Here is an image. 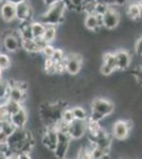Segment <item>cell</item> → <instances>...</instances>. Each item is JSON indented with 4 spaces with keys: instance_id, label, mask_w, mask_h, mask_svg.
Listing matches in <instances>:
<instances>
[{
    "instance_id": "3957f363",
    "label": "cell",
    "mask_w": 142,
    "mask_h": 159,
    "mask_svg": "<svg viewBox=\"0 0 142 159\" xmlns=\"http://www.w3.org/2000/svg\"><path fill=\"white\" fill-rule=\"evenodd\" d=\"M64 66H65V72L71 76H76L83 69L84 55L77 51H70L66 54Z\"/></svg>"
},
{
    "instance_id": "83f0119b",
    "label": "cell",
    "mask_w": 142,
    "mask_h": 159,
    "mask_svg": "<svg viewBox=\"0 0 142 159\" xmlns=\"http://www.w3.org/2000/svg\"><path fill=\"white\" fill-rule=\"evenodd\" d=\"M61 120H62V121H64V122H66V123H68V124L73 121L74 118H73V115H72V111H71L70 107H66V108L63 110Z\"/></svg>"
},
{
    "instance_id": "9c48e42d",
    "label": "cell",
    "mask_w": 142,
    "mask_h": 159,
    "mask_svg": "<svg viewBox=\"0 0 142 159\" xmlns=\"http://www.w3.org/2000/svg\"><path fill=\"white\" fill-rule=\"evenodd\" d=\"M40 139H42V144L46 150L53 152L57 143V132L54 129V127H45Z\"/></svg>"
},
{
    "instance_id": "d590c367",
    "label": "cell",
    "mask_w": 142,
    "mask_h": 159,
    "mask_svg": "<svg viewBox=\"0 0 142 159\" xmlns=\"http://www.w3.org/2000/svg\"><path fill=\"white\" fill-rule=\"evenodd\" d=\"M97 1H100V2H102V3H105L108 7L115 6V0H97Z\"/></svg>"
},
{
    "instance_id": "52a82bcc",
    "label": "cell",
    "mask_w": 142,
    "mask_h": 159,
    "mask_svg": "<svg viewBox=\"0 0 142 159\" xmlns=\"http://www.w3.org/2000/svg\"><path fill=\"white\" fill-rule=\"evenodd\" d=\"M116 61H117V70L125 71L130 69L131 63H133V57H131V52L124 48H119L115 52Z\"/></svg>"
},
{
    "instance_id": "9a60e30c",
    "label": "cell",
    "mask_w": 142,
    "mask_h": 159,
    "mask_svg": "<svg viewBox=\"0 0 142 159\" xmlns=\"http://www.w3.org/2000/svg\"><path fill=\"white\" fill-rule=\"evenodd\" d=\"M7 100L17 102V103L24 105L25 102L28 100V91H22L15 86H10Z\"/></svg>"
},
{
    "instance_id": "ba28073f",
    "label": "cell",
    "mask_w": 142,
    "mask_h": 159,
    "mask_svg": "<svg viewBox=\"0 0 142 159\" xmlns=\"http://www.w3.org/2000/svg\"><path fill=\"white\" fill-rule=\"evenodd\" d=\"M87 134V121H80V120H73L69 123L68 135L71 139L80 140L84 138Z\"/></svg>"
},
{
    "instance_id": "2e32d148",
    "label": "cell",
    "mask_w": 142,
    "mask_h": 159,
    "mask_svg": "<svg viewBox=\"0 0 142 159\" xmlns=\"http://www.w3.org/2000/svg\"><path fill=\"white\" fill-rule=\"evenodd\" d=\"M20 48L28 54H38L40 53V47L35 39H25L21 40Z\"/></svg>"
},
{
    "instance_id": "d6a6232c",
    "label": "cell",
    "mask_w": 142,
    "mask_h": 159,
    "mask_svg": "<svg viewBox=\"0 0 142 159\" xmlns=\"http://www.w3.org/2000/svg\"><path fill=\"white\" fill-rule=\"evenodd\" d=\"M7 139V136L0 130V147H4L6 145Z\"/></svg>"
},
{
    "instance_id": "4fadbf2b",
    "label": "cell",
    "mask_w": 142,
    "mask_h": 159,
    "mask_svg": "<svg viewBox=\"0 0 142 159\" xmlns=\"http://www.w3.org/2000/svg\"><path fill=\"white\" fill-rule=\"evenodd\" d=\"M84 27L86 30L90 32H98L102 29V16H98L94 13L85 15L84 18Z\"/></svg>"
},
{
    "instance_id": "cb8c5ba5",
    "label": "cell",
    "mask_w": 142,
    "mask_h": 159,
    "mask_svg": "<svg viewBox=\"0 0 142 159\" xmlns=\"http://www.w3.org/2000/svg\"><path fill=\"white\" fill-rule=\"evenodd\" d=\"M15 129H16V127L13 125V123L10 121V119L6 120V121L0 122V130H1L3 134H6L7 137H9V136L14 132Z\"/></svg>"
},
{
    "instance_id": "74e56055",
    "label": "cell",
    "mask_w": 142,
    "mask_h": 159,
    "mask_svg": "<svg viewBox=\"0 0 142 159\" xmlns=\"http://www.w3.org/2000/svg\"><path fill=\"white\" fill-rule=\"evenodd\" d=\"M2 1H7V2H11L13 4H17L21 1H25V0H2Z\"/></svg>"
},
{
    "instance_id": "30bf717a",
    "label": "cell",
    "mask_w": 142,
    "mask_h": 159,
    "mask_svg": "<svg viewBox=\"0 0 142 159\" xmlns=\"http://www.w3.org/2000/svg\"><path fill=\"white\" fill-rule=\"evenodd\" d=\"M71 142V138L65 133H57V143H56L54 152V157L57 159H63L65 157L69 144Z\"/></svg>"
},
{
    "instance_id": "6da1fadb",
    "label": "cell",
    "mask_w": 142,
    "mask_h": 159,
    "mask_svg": "<svg viewBox=\"0 0 142 159\" xmlns=\"http://www.w3.org/2000/svg\"><path fill=\"white\" fill-rule=\"evenodd\" d=\"M67 7L63 1H58L46 9V11L38 17V19L45 25H54L59 27L65 21V15Z\"/></svg>"
},
{
    "instance_id": "e575fe53",
    "label": "cell",
    "mask_w": 142,
    "mask_h": 159,
    "mask_svg": "<svg viewBox=\"0 0 142 159\" xmlns=\"http://www.w3.org/2000/svg\"><path fill=\"white\" fill-rule=\"evenodd\" d=\"M130 0H115V6L118 7H124Z\"/></svg>"
},
{
    "instance_id": "d6986e66",
    "label": "cell",
    "mask_w": 142,
    "mask_h": 159,
    "mask_svg": "<svg viewBox=\"0 0 142 159\" xmlns=\"http://www.w3.org/2000/svg\"><path fill=\"white\" fill-rule=\"evenodd\" d=\"M70 108L74 120H80V121H87L88 120V110L84 106H82V105H73Z\"/></svg>"
},
{
    "instance_id": "f35d334b",
    "label": "cell",
    "mask_w": 142,
    "mask_h": 159,
    "mask_svg": "<svg viewBox=\"0 0 142 159\" xmlns=\"http://www.w3.org/2000/svg\"><path fill=\"white\" fill-rule=\"evenodd\" d=\"M61 1H63L64 3L66 4V7H67V9H72L71 7V4H70V0H61Z\"/></svg>"
},
{
    "instance_id": "7402d4cb",
    "label": "cell",
    "mask_w": 142,
    "mask_h": 159,
    "mask_svg": "<svg viewBox=\"0 0 142 159\" xmlns=\"http://www.w3.org/2000/svg\"><path fill=\"white\" fill-rule=\"evenodd\" d=\"M9 89H10L9 82L4 79H0V103L6 102Z\"/></svg>"
},
{
    "instance_id": "ac0fdd59",
    "label": "cell",
    "mask_w": 142,
    "mask_h": 159,
    "mask_svg": "<svg viewBox=\"0 0 142 159\" xmlns=\"http://www.w3.org/2000/svg\"><path fill=\"white\" fill-rule=\"evenodd\" d=\"M30 27H31V32H32V36L33 39H40L43 37V34L45 32L46 25L42 24L39 20H32L30 22Z\"/></svg>"
},
{
    "instance_id": "836d02e7",
    "label": "cell",
    "mask_w": 142,
    "mask_h": 159,
    "mask_svg": "<svg viewBox=\"0 0 142 159\" xmlns=\"http://www.w3.org/2000/svg\"><path fill=\"white\" fill-rule=\"evenodd\" d=\"M58 1H61V0H43V2L46 7H49L50 6H52V4L56 3V2H58Z\"/></svg>"
},
{
    "instance_id": "b9f144b4",
    "label": "cell",
    "mask_w": 142,
    "mask_h": 159,
    "mask_svg": "<svg viewBox=\"0 0 142 159\" xmlns=\"http://www.w3.org/2000/svg\"><path fill=\"white\" fill-rule=\"evenodd\" d=\"M1 52H2V51H0V53H1Z\"/></svg>"
},
{
    "instance_id": "ab89813d",
    "label": "cell",
    "mask_w": 142,
    "mask_h": 159,
    "mask_svg": "<svg viewBox=\"0 0 142 159\" xmlns=\"http://www.w3.org/2000/svg\"><path fill=\"white\" fill-rule=\"evenodd\" d=\"M7 158V154L3 151H0V159H6Z\"/></svg>"
},
{
    "instance_id": "e0dca14e",
    "label": "cell",
    "mask_w": 142,
    "mask_h": 159,
    "mask_svg": "<svg viewBox=\"0 0 142 159\" xmlns=\"http://www.w3.org/2000/svg\"><path fill=\"white\" fill-rule=\"evenodd\" d=\"M58 34V27H54V25H46L45 32L43 34L42 39L46 43H52L56 42Z\"/></svg>"
},
{
    "instance_id": "5bb4252c",
    "label": "cell",
    "mask_w": 142,
    "mask_h": 159,
    "mask_svg": "<svg viewBox=\"0 0 142 159\" xmlns=\"http://www.w3.org/2000/svg\"><path fill=\"white\" fill-rule=\"evenodd\" d=\"M124 7L126 15L131 20L137 21L141 18V2L139 0H130Z\"/></svg>"
},
{
    "instance_id": "60d3db41",
    "label": "cell",
    "mask_w": 142,
    "mask_h": 159,
    "mask_svg": "<svg viewBox=\"0 0 142 159\" xmlns=\"http://www.w3.org/2000/svg\"><path fill=\"white\" fill-rule=\"evenodd\" d=\"M2 76H3V70L0 68V79H2Z\"/></svg>"
},
{
    "instance_id": "d4e9b609",
    "label": "cell",
    "mask_w": 142,
    "mask_h": 159,
    "mask_svg": "<svg viewBox=\"0 0 142 159\" xmlns=\"http://www.w3.org/2000/svg\"><path fill=\"white\" fill-rule=\"evenodd\" d=\"M65 57H66V53L63 48H55L52 56H51V60L55 64H58V63H63L65 61Z\"/></svg>"
},
{
    "instance_id": "1f68e13d",
    "label": "cell",
    "mask_w": 142,
    "mask_h": 159,
    "mask_svg": "<svg viewBox=\"0 0 142 159\" xmlns=\"http://www.w3.org/2000/svg\"><path fill=\"white\" fill-rule=\"evenodd\" d=\"M18 159H33V157L29 152H20L18 153Z\"/></svg>"
},
{
    "instance_id": "4dcf8cb0",
    "label": "cell",
    "mask_w": 142,
    "mask_h": 159,
    "mask_svg": "<svg viewBox=\"0 0 142 159\" xmlns=\"http://www.w3.org/2000/svg\"><path fill=\"white\" fill-rule=\"evenodd\" d=\"M76 159H92V158L89 154V151L86 150V148H82V150L80 151Z\"/></svg>"
},
{
    "instance_id": "4316f807",
    "label": "cell",
    "mask_w": 142,
    "mask_h": 159,
    "mask_svg": "<svg viewBox=\"0 0 142 159\" xmlns=\"http://www.w3.org/2000/svg\"><path fill=\"white\" fill-rule=\"evenodd\" d=\"M54 50H55V47H54L52 43H46L42 48V50H40V53L45 56V58H51Z\"/></svg>"
},
{
    "instance_id": "7c38bea8",
    "label": "cell",
    "mask_w": 142,
    "mask_h": 159,
    "mask_svg": "<svg viewBox=\"0 0 142 159\" xmlns=\"http://www.w3.org/2000/svg\"><path fill=\"white\" fill-rule=\"evenodd\" d=\"M10 121L13 123V125L16 129H25L29 121V112H28L27 108L22 106L17 112L10 116Z\"/></svg>"
},
{
    "instance_id": "f546056e",
    "label": "cell",
    "mask_w": 142,
    "mask_h": 159,
    "mask_svg": "<svg viewBox=\"0 0 142 159\" xmlns=\"http://www.w3.org/2000/svg\"><path fill=\"white\" fill-rule=\"evenodd\" d=\"M9 119H10V115L7 112L6 106H4V103H1L0 104V122L6 121V120Z\"/></svg>"
},
{
    "instance_id": "44dd1931",
    "label": "cell",
    "mask_w": 142,
    "mask_h": 159,
    "mask_svg": "<svg viewBox=\"0 0 142 159\" xmlns=\"http://www.w3.org/2000/svg\"><path fill=\"white\" fill-rule=\"evenodd\" d=\"M12 58L9 55V53L7 52H1L0 53V68L3 71L9 70L12 67Z\"/></svg>"
},
{
    "instance_id": "484cf974",
    "label": "cell",
    "mask_w": 142,
    "mask_h": 159,
    "mask_svg": "<svg viewBox=\"0 0 142 159\" xmlns=\"http://www.w3.org/2000/svg\"><path fill=\"white\" fill-rule=\"evenodd\" d=\"M44 70L47 74H55V63L51 58H45V61H44Z\"/></svg>"
},
{
    "instance_id": "277c9868",
    "label": "cell",
    "mask_w": 142,
    "mask_h": 159,
    "mask_svg": "<svg viewBox=\"0 0 142 159\" xmlns=\"http://www.w3.org/2000/svg\"><path fill=\"white\" fill-rule=\"evenodd\" d=\"M131 124H133V122L131 120H116L112 123V129H110L112 137L119 141L126 140L130 137L131 126H133Z\"/></svg>"
},
{
    "instance_id": "8992f818",
    "label": "cell",
    "mask_w": 142,
    "mask_h": 159,
    "mask_svg": "<svg viewBox=\"0 0 142 159\" xmlns=\"http://www.w3.org/2000/svg\"><path fill=\"white\" fill-rule=\"evenodd\" d=\"M15 9H16V20L19 22H27L32 21L33 17H34V12H33L32 7L30 3L25 0L19 3L15 4Z\"/></svg>"
},
{
    "instance_id": "603a6c76",
    "label": "cell",
    "mask_w": 142,
    "mask_h": 159,
    "mask_svg": "<svg viewBox=\"0 0 142 159\" xmlns=\"http://www.w3.org/2000/svg\"><path fill=\"white\" fill-rule=\"evenodd\" d=\"M4 106H6V108L7 110V112H9L10 116H12V115H14L15 112H17L18 110L21 108L24 105L17 103V102H14V101H10V100H6V102H4Z\"/></svg>"
},
{
    "instance_id": "8fae6325",
    "label": "cell",
    "mask_w": 142,
    "mask_h": 159,
    "mask_svg": "<svg viewBox=\"0 0 142 159\" xmlns=\"http://www.w3.org/2000/svg\"><path fill=\"white\" fill-rule=\"evenodd\" d=\"M0 18L6 24H11V22L16 20V9L15 4L7 1L0 2Z\"/></svg>"
},
{
    "instance_id": "7a4b0ae2",
    "label": "cell",
    "mask_w": 142,
    "mask_h": 159,
    "mask_svg": "<svg viewBox=\"0 0 142 159\" xmlns=\"http://www.w3.org/2000/svg\"><path fill=\"white\" fill-rule=\"evenodd\" d=\"M90 111L95 112V114L100 115L101 117L106 118L108 116H112L115 112L116 105L113 103L112 100L106 97H98L91 100L89 104Z\"/></svg>"
},
{
    "instance_id": "f1b7e54d",
    "label": "cell",
    "mask_w": 142,
    "mask_h": 159,
    "mask_svg": "<svg viewBox=\"0 0 142 159\" xmlns=\"http://www.w3.org/2000/svg\"><path fill=\"white\" fill-rule=\"evenodd\" d=\"M134 50H135L136 55L138 56V57H141V54H142V38H141V36H138L137 39L135 40Z\"/></svg>"
},
{
    "instance_id": "ffe728a7",
    "label": "cell",
    "mask_w": 142,
    "mask_h": 159,
    "mask_svg": "<svg viewBox=\"0 0 142 159\" xmlns=\"http://www.w3.org/2000/svg\"><path fill=\"white\" fill-rule=\"evenodd\" d=\"M101 64L107 66L110 69H112L113 71H117V61H116V56L115 53L112 51L108 52H104L101 57Z\"/></svg>"
},
{
    "instance_id": "5b68a950",
    "label": "cell",
    "mask_w": 142,
    "mask_h": 159,
    "mask_svg": "<svg viewBox=\"0 0 142 159\" xmlns=\"http://www.w3.org/2000/svg\"><path fill=\"white\" fill-rule=\"evenodd\" d=\"M120 22L121 13L118 7H115L113 6H110L106 13L102 15V27L105 30H116L120 25Z\"/></svg>"
},
{
    "instance_id": "8d00e7d4",
    "label": "cell",
    "mask_w": 142,
    "mask_h": 159,
    "mask_svg": "<svg viewBox=\"0 0 142 159\" xmlns=\"http://www.w3.org/2000/svg\"><path fill=\"white\" fill-rule=\"evenodd\" d=\"M6 159H18V154L17 153H7V158Z\"/></svg>"
}]
</instances>
